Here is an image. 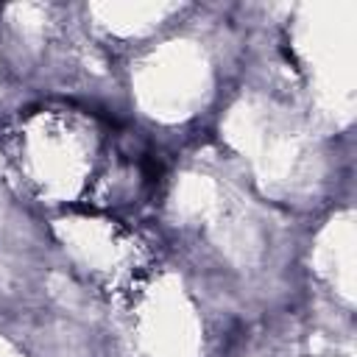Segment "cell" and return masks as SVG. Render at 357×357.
I'll list each match as a JSON object with an SVG mask.
<instances>
[{
    "mask_svg": "<svg viewBox=\"0 0 357 357\" xmlns=\"http://www.w3.org/2000/svg\"><path fill=\"white\" fill-rule=\"evenodd\" d=\"M139 170H142V178L148 184H159L162 176H165V167H162V162L156 156H142L139 159Z\"/></svg>",
    "mask_w": 357,
    "mask_h": 357,
    "instance_id": "cell-1",
    "label": "cell"
}]
</instances>
